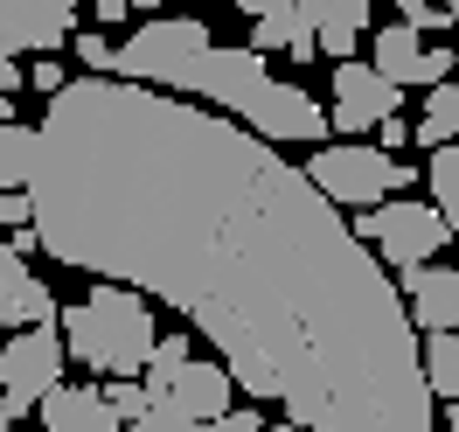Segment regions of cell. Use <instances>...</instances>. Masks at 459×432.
I'll list each match as a JSON object with an SVG mask.
<instances>
[{
  "label": "cell",
  "mask_w": 459,
  "mask_h": 432,
  "mask_svg": "<svg viewBox=\"0 0 459 432\" xmlns=\"http://www.w3.org/2000/svg\"><path fill=\"white\" fill-rule=\"evenodd\" d=\"M446 432H459V404H446Z\"/></svg>",
  "instance_id": "4dcf8cb0"
},
{
  "label": "cell",
  "mask_w": 459,
  "mask_h": 432,
  "mask_svg": "<svg viewBox=\"0 0 459 432\" xmlns=\"http://www.w3.org/2000/svg\"><path fill=\"white\" fill-rule=\"evenodd\" d=\"M425 189H431V209L459 231V146H438L425 161Z\"/></svg>",
  "instance_id": "d6986e66"
},
{
  "label": "cell",
  "mask_w": 459,
  "mask_h": 432,
  "mask_svg": "<svg viewBox=\"0 0 459 432\" xmlns=\"http://www.w3.org/2000/svg\"><path fill=\"white\" fill-rule=\"evenodd\" d=\"M63 348H70V363H84L105 384H146L153 348H160L153 300L126 287H91L77 307H63Z\"/></svg>",
  "instance_id": "7a4b0ae2"
},
{
  "label": "cell",
  "mask_w": 459,
  "mask_h": 432,
  "mask_svg": "<svg viewBox=\"0 0 459 432\" xmlns=\"http://www.w3.org/2000/svg\"><path fill=\"white\" fill-rule=\"evenodd\" d=\"M209 49H216V42H209V22H195V14H153L146 29H133L118 42V84L181 98V91L195 84V70H202Z\"/></svg>",
  "instance_id": "3957f363"
},
{
  "label": "cell",
  "mask_w": 459,
  "mask_h": 432,
  "mask_svg": "<svg viewBox=\"0 0 459 432\" xmlns=\"http://www.w3.org/2000/svg\"><path fill=\"white\" fill-rule=\"evenodd\" d=\"M77 63H84V77H118V42H105L98 29H77Z\"/></svg>",
  "instance_id": "44dd1931"
},
{
  "label": "cell",
  "mask_w": 459,
  "mask_h": 432,
  "mask_svg": "<svg viewBox=\"0 0 459 432\" xmlns=\"http://www.w3.org/2000/svg\"><path fill=\"white\" fill-rule=\"evenodd\" d=\"M126 432H202V426H188V419H168V411H153V419H140V426H126Z\"/></svg>",
  "instance_id": "4316f807"
},
{
  "label": "cell",
  "mask_w": 459,
  "mask_h": 432,
  "mask_svg": "<svg viewBox=\"0 0 459 432\" xmlns=\"http://www.w3.org/2000/svg\"><path fill=\"white\" fill-rule=\"evenodd\" d=\"M0 224L22 237V231H35V202H29V189H14V196H0Z\"/></svg>",
  "instance_id": "603a6c76"
},
{
  "label": "cell",
  "mask_w": 459,
  "mask_h": 432,
  "mask_svg": "<svg viewBox=\"0 0 459 432\" xmlns=\"http://www.w3.org/2000/svg\"><path fill=\"white\" fill-rule=\"evenodd\" d=\"M146 398H153V411L188 419V426H216V419L237 411V404H230V370H223V363H202L188 328L160 335L153 370H146Z\"/></svg>",
  "instance_id": "277c9868"
},
{
  "label": "cell",
  "mask_w": 459,
  "mask_h": 432,
  "mask_svg": "<svg viewBox=\"0 0 459 432\" xmlns=\"http://www.w3.org/2000/svg\"><path fill=\"white\" fill-rule=\"evenodd\" d=\"M355 237L362 244H376V259H390L397 272H418V265H431L446 244H453V224L431 209V202H383V209H362L355 216Z\"/></svg>",
  "instance_id": "8992f818"
},
{
  "label": "cell",
  "mask_w": 459,
  "mask_h": 432,
  "mask_svg": "<svg viewBox=\"0 0 459 432\" xmlns=\"http://www.w3.org/2000/svg\"><path fill=\"white\" fill-rule=\"evenodd\" d=\"M446 22H453V29H459V0H453V7H446Z\"/></svg>",
  "instance_id": "1f68e13d"
},
{
  "label": "cell",
  "mask_w": 459,
  "mask_h": 432,
  "mask_svg": "<svg viewBox=\"0 0 459 432\" xmlns=\"http://www.w3.org/2000/svg\"><path fill=\"white\" fill-rule=\"evenodd\" d=\"M126 14H133V0H98L91 7V22H126Z\"/></svg>",
  "instance_id": "83f0119b"
},
{
  "label": "cell",
  "mask_w": 459,
  "mask_h": 432,
  "mask_svg": "<svg viewBox=\"0 0 459 432\" xmlns=\"http://www.w3.org/2000/svg\"><path fill=\"white\" fill-rule=\"evenodd\" d=\"M403 119V91L383 84L369 63H334V105H327V126L334 133H376V126H390Z\"/></svg>",
  "instance_id": "30bf717a"
},
{
  "label": "cell",
  "mask_w": 459,
  "mask_h": 432,
  "mask_svg": "<svg viewBox=\"0 0 459 432\" xmlns=\"http://www.w3.org/2000/svg\"><path fill=\"white\" fill-rule=\"evenodd\" d=\"M237 126H251L264 146H279V140H307L314 154L327 146V133H334V126H327V112H320L314 98H307L299 84H279V77H272V91H264L258 105L237 119Z\"/></svg>",
  "instance_id": "8fae6325"
},
{
  "label": "cell",
  "mask_w": 459,
  "mask_h": 432,
  "mask_svg": "<svg viewBox=\"0 0 459 432\" xmlns=\"http://www.w3.org/2000/svg\"><path fill=\"white\" fill-rule=\"evenodd\" d=\"M77 7L70 0H0V63L22 57H56L63 42H77Z\"/></svg>",
  "instance_id": "9c48e42d"
},
{
  "label": "cell",
  "mask_w": 459,
  "mask_h": 432,
  "mask_svg": "<svg viewBox=\"0 0 459 432\" xmlns=\"http://www.w3.org/2000/svg\"><path fill=\"white\" fill-rule=\"evenodd\" d=\"M35 237L70 272L174 307L237 391L307 432H438L425 335L314 174L251 126L77 77L35 119Z\"/></svg>",
  "instance_id": "6da1fadb"
},
{
  "label": "cell",
  "mask_w": 459,
  "mask_h": 432,
  "mask_svg": "<svg viewBox=\"0 0 459 432\" xmlns=\"http://www.w3.org/2000/svg\"><path fill=\"white\" fill-rule=\"evenodd\" d=\"M425 384L438 404H459V335H425Z\"/></svg>",
  "instance_id": "ac0fdd59"
},
{
  "label": "cell",
  "mask_w": 459,
  "mask_h": 432,
  "mask_svg": "<svg viewBox=\"0 0 459 432\" xmlns=\"http://www.w3.org/2000/svg\"><path fill=\"white\" fill-rule=\"evenodd\" d=\"M369 70L383 84H397V91H411V84L431 91V49L418 42V29H403V22H390V29L369 35Z\"/></svg>",
  "instance_id": "4fadbf2b"
},
{
  "label": "cell",
  "mask_w": 459,
  "mask_h": 432,
  "mask_svg": "<svg viewBox=\"0 0 459 432\" xmlns=\"http://www.w3.org/2000/svg\"><path fill=\"white\" fill-rule=\"evenodd\" d=\"M418 140L438 154V146H459V77L453 84L425 91V112H418Z\"/></svg>",
  "instance_id": "e0dca14e"
},
{
  "label": "cell",
  "mask_w": 459,
  "mask_h": 432,
  "mask_svg": "<svg viewBox=\"0 0 459 432\" xmlns=\"http://www.w3.org/2000/svg\"><path fill=\"white\" fill-rule=\"evenodd\" d=\"M264 432H307V426H292V419H272V426H264Z\"/></svg>",
  "instance_id": "f1b7e54d"
},
{
  "label": "cell",
  "mask_w": 459,
  "mask_h": 432,
  "mask_svg": "<svg viewBox=\"0 0 459 432\" xmlns=\"http://www.w3.org/2000/svg\"><path fill=\"white\" fill-rule=\"evenodd\" d=\"M264 91H272V70H264V57L244 42V49H209L202 70H195V84H188V98H202L209 112H223V119H244Z\"/></svg>",
  "instance_id": "ba28073f"
},
{
  "label": "cell",
  "mask_w": 459,
  "mask_h": 432,
  "mask_svg": "<svg viewBox=\"0 0 459 432\" xmlns=\"http://www.w3.org/2000/svg\"><path fill=\"white\" fill-rule=\"evenodd\" d=\"M63 356L70 348H63L56 328H22V335L0 342V398H7L14 419L42 411V398L63 391Z\"/></svg>",
  "instance_id": "52a82bcc"
},
{
  "label": "cell",
  "mask_w": 459,
  "mask_h": 432,
  "mask_svg": "<svg viewBox=\"0 0 459 432\" xmlns=\"http://www.w3.org/2000/svg\"><path fill=\"white\" fill-rule=\"evenodd\" d=\"M376 14H369V0H314V29H320V57H334V63H355V42L369 29Z\"/></svg>",
  "instance_id": "9a60e30c"
},
{
  "label": "cell",
  "mask_w": 459,
  "mask_h": 432,
  "mask_svg": "<svg viewBox=\"0 0 459 432\" xmlns=\"http://www.w3.org/2000/svg\"><path fill=\"white\" fill-rule=\"evenodd\" d=\"M397 22H403V29H418V35H425V29H453V22H446V7H425V0H403Z\"/></svg>",
  "instance_id": "cb8c5ba5"
},
{
  "label": "cell",
  "mask_w": 459,
  "mask_h": 432,
  "mask_svg": "<svg viewBox=\"0 0 459 432\" xmlns=\"http://www.w3.org/2000/svg\"><path fill=\"white\" fill-rule=\"evenodd\" d=\"M202 432H264V419L251 411V404H237L230 419H216V426H202Z\"/></svg>",
  "instance_id": "d4e9b609"
},
{
  "label": "cell",
  "mask_w": 459,
  "mask_h": 432,
  "mask_svg": "<svg viewBox=\"0 0 459 432\" xmlns=\"http://www.w3.org/2000/svg\"><path fill=\"white\" fill-rule=\"evenodd\" d=\"M0 432H14V411H7V398H0Z\"/></svg>",
  "instance_id": "f546056e"
},
{
  "label": "cell",
  "mask_w": 459,
  "mask_h": 432,
  "mask_svg": "<svg viewBox=\"0 0 459 432\" xmlns=\"http://www.w3.org/2000/svg\"><path fill=\"white\" fill-rule=\"evenodd\" d=\"M307 174L334 209H383L397 189H411V161L383 154V146H362V140H327L307 161Z\"/></svg>",
  "instance_id": "5b68a950"
},
{
  "label": "cell",
  "mask_w": 459,
  "mask_h": 432,
  "mask_svg": "<svg viewBox=\"0 0 459 432\" xmlns=\"http://www.w3.org/2000/svg\"><path fill=\"white\" fill-rule=\"evenodd\" d=\"M42 432H118V419L105 411V384H63L42 398Z\"/></svg>",
  "instance_id": "5bb4252c"
},
{
  "label": "cell",
  "mask_w": 459,
  "mask_h": 432,
  "mask_svg": "<svg viewBox=\"0 0 459 432\" xmlns=\"http://www.w3.org/2000/svg\"><path fill=\"white\" fill-rule=\"evenodd\" d=\"M105 411L118 419V432L153 419V398H146V384H105Z\"/></svg>",
  "instance_id": "ffe728a7"
},
{
  "label": "cell",
  "mask_w": 459,
  "mask_h": 432,
  "mask_svg": "<svg viewBox=\"0 0 459 432\" xmlns=\"http://www.w3.org/2000/svg\"><path fill=\"white\" fill-rule=\"evenodd\" d=\"M397 293H403V307H411V328H418V335H459V272L453 265L397 272Z\"/></svg>",
  "instance_id": "7c38bea8"
},
{
  "label": "cell",
  "mask_w": 459,
  "mask_h": 432,
  "mask_svg": "<svg viewBox=\"0 0 459 432\" xmlns=\"http://www.w3.org/2000/svg\"><path fill=\"white\" fill-rule=\"evenodd\" d=\"M70 84H77V77H63L56 57H35V63H29V91H42V98H63Z\"/></svg>",
  "instance_id": "7402d4cb"
},
{
  "label": "cell",
  "mask_w": 459,
  "mask_h": 432,
  "mask_svg": "<svg viewBox=\"0 0 459 432\" xmlns=\"http://www.w3.org/2000/svg\"><path fill=\"white\" fill-rule=\"evenodd\" d=\"M29 174H35V126L0 119V196L29 189Z\"/></svg>",
  "instance_id": "2e32d148"
},
{
  "label": "cell",
  "mask_w": 459,
  "mask_h": 432,
  "mask_svg": "<svg viewBox=\"0 0 459 432\" xmlns=\"http://www.w3.org/2000/svg\"><path fill=\"white\" fill-rule=\"evenodd\" d=\"M376 140H383V154H397L403 140H418V126H411V119H390V126H376Z\"/></svg>",
  "instance_id": "484cf974"
}]
</instances>
